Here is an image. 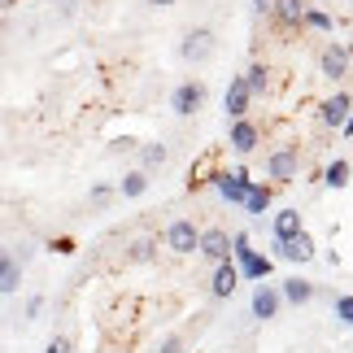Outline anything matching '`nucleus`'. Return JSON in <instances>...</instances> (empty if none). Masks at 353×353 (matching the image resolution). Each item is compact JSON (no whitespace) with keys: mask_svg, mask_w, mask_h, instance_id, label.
<instances>
[{"mask_svg":"<svg viewBox=\"0 0 353 353\" xmlns=\"http://www.w3.org/2000/svg\"><path fill=\"white\" fill-rule=\"evenodd\" d=\"M232 253L240 257V270H244L249 279H266V275H270V257H257V253L249 249V236H236V240H232Z\"/></svg>","mask_w":353,"mask_h":353,"instance_id":"nucleus-1","label":"nucleus"},{"mask_svg":"<svg viewBox=\"0 0 353 353\" xmlns=\"http://www.w3.org/2000/svg\"><path fill=\"white\" fill-rule=\"evenodd\" d=\"M336 314H341L349 327H353V296H341V301H336Z\"/></svg>","mask_w":353,"mask_h":353,"instance_id":"nucleus-25","label":"nucleus"},{"mask_svg":"<svg viewBox=\"0 0 353 353\" xmlns=\"http://www.w3.org/2000/svg\"><path fill=\"white\" fill-rule=\"evenodd\" d=\"M279 296H283V301H292V305H305L310 296H314V283H305V279H283Z\"/></svg>","mask_w":353,"mask_h":353,"instance_id":"nucleus-17","label":"nucleus"},{"mask_svg":"<svg viewBox=\"0 0 353 353\" xmlns=\"http://www.w3.org/2000/svg\"><path fill=\"white\" fill-rule=\"evenodd\" d=\"M196 223H188V219H174L170 227H166V244L174 253H196Z\"/></svg>","mask_w":353,"mask_h":353,"instance_id":"nucleus-3","label":"nucleus"},{"mask_svg":"<svg viewBox=\"0 0 353 353\" xmlns=\"http://www.w3.org/2000/svg\"><path fill=\"white\" fill-rule=\"evenodd\" d=\"M253 5H257V9H262V13H270V5H275V0H253Z\"/></svg>","mask_w":353,"mask_h":353,"instance_id":"nucleus-27","label":"nucleus"},{"mask_svg":"<svg viewBox=\"0 0 353 353\" xmlns=\"http://www.w3.org/2000/svg\"><path fill=\"white\" fill-rule=\"evenodd\" d=\"M345 135H353V114H349V118H345Z\"/></svg>","mask_w":353,"mask_h":353,"instance_id":"nucleus-29","label":"nucleus"},{"mask_svg":"<svg viewBox=\"0 0 353 353\" xmlns=\"http://www.w3.org/2000/svg\"><path fill=\"white\" fill-rule=\"evenodd\" d=\"M292 236H301V214H296V210H279L275 214V240H292Z\"/></svg>","mask_w":353,"mask_h":353,"instance_id":"nucleus-16","label":"nucleus"},{"mask_svg":"<svg viewBox=\"0 0 353 353\" xmlns=\"http://www.w3.org/2000/svg\"><path fill=\"white\" fill-rule=\"evenodd\" d=\"M279 13L283 22H292V26H301V13H305V0H275V5H270Z\"/></svg>","mask_w":353,"mask_h":353,"instance_id":"nucleus-19","label":"nucleus"},{"mask_svg":"<svg viewBox=\"0 0 353 353\" xmlns=\"http://www.w3.org/2000/svg\"><path fill=\"white\" fill-rule=\"evenodd\" d=\"M345 70H349V48L327 44V48H323V74H327V79H345Z\"/></svg>","mask_w":353,"mask_h":353,"instance_id":"nucleus-10","label":"nucleus"},{"mask_svg":"<svg viewBox=\"0 0 353 353\" xmlns=\"http://www.w3.org/2000/svg\"><path fill=\"white\" fill-rule=\"evenodd\" d=\"M266 205H270V188H266V183H249L244 210H249V214H266Z\"/></svg>","mask_w":353,"mask_h":353,"instance_id":"nucleus-18","label":"nucleus"},{"mask_svg":"<svg viewBox=\"0 0 353 353\" xmlns=\"http://www.w3.org/2000/svg\"><path fill=\"white\" fill-rule=\"evenodd\" d=\"M249 88H244V79H232V88H227V97H223V105H227V118H244V114H249Z\"/></svg>","mask_w":353,"mask_h":353,"instance_id":"nucleus-7","label":"nucleus"},{"mask_svg":"<svg viewBox=\"0 0 353 353\" xmlns=\"http://www.w3.org/2000/svg\"><path fill=\"white\" fill-rule=\"evenodd\" d=\"M349 110H353V101L345 97V92H336V97H332L327 105H323V127H345Z\"/></svg>","mask_w":353,"mask_h":353,"instance_id":"nucleus-12","label":"nucleus"},{"mask_svg":"<svg viewBox=\"0 0 353 353\" xmlns=\"http://www.w3.org/2000/svg\"><path fill=\"white\" fill-rule=\"evenodd\" d=\"M327 183H332V188H345V183H349V161H345V157H336L332 166H327Z\"/></svg>","mask_w":353,"mask_h":353,"instance_id":"nucleus-22","label":"nucleus"},{"mask_svg":"<svg viewBox=\"0 0 353 353\" xmlns=\"http://www.w3.org/2000/svg\"><path fill=\"white\" fill-rule=\"evenodd\" d=\"M161 161H166V148H161V144H148L144 148V166H161Z\"/></svg>","mask_w":353,"mask_h":353,"instance_id":"nucleus-24","label":"nucleus"},{"mask_svg":"<svg viewBox=\"0 0 353 353\" xmlns=\"http://www.w3.org/2000/svg\"><path fill=\"white\" fill-rule=\"evenodd\" d=\"M214 183H219V192L232 201V205H244V196H249V183H253V179H249L244 170H232V174H219Z\"/></svg>","mask_w":353,"mask_h":353,"instance_id":"nucleus-5","label":"nucleus"},{"mask_svg":"<svg viewBox=\"0 0 353 353\" xmlns=\"http://www.w3.org/2000/svg\"><path fill=\"white\" fill-rule=\"evenodd\" d=\"M236 283H240V270L232 266V262H219V270H214V296H232L236 292Z\"/></svg>","mask_w":353,"mask_h":353,"instance_id":"nucleus-13","label":"nucleus"},{"mask_svg":"<svg viewBox=\"0 0 353 353\" xmlns=\"http://www.w3.org/2000/svg\"><path fill=\"white\" fill-rule=\"evenodd\" d=\"M275 253L288 257V262H310V257H314V240H310L305 232L292 236V240H275Z\"/></svg>","mask_w":353,"mask_h":353,"instance_id":"nucleus-6","label":"nucleus"},{"mask_svg":"<svg viewBox=\"0 0 353 353\" xmlns=\"http://www.w3.org/2000/svg\"><path fill=\"white\" fill-rule=\"evenodd\" d=\"M196 249L205 253L210 262H227V257H232V236H227V232H219V227H210V232L196 240Z\"/></svg>","mask_w":353,"mask_h":353,"instance_id":"nucleus-4","label":"nucleus"},{"mask_svg":"<svg viewBox=\"0 0 353 353\" xmlns=\"http://www.w3.org/2000/svg\"><path fill=\"white\" fill-rule=\"evenodd\" d=\"M18 283H22L18 257H13L9 249H0V292H18Z\"/></svg>","mask_w":353,"mask_h":353,"instance_id":"nucleus-11","label":"nucleus"},{"mask_svg":"<svg viewBox=\"0 0 353 353\" xmlns=\"http://www.w3.org/2000/svg\"><path fill=\"white\" fill-rule=\"evenodd\" d=\"M148 5H161V9H166V5H174V0H148Z\"/></svg>","mask_w":353,"mask_h":353,"instance_id":"nucleus-30","label":"nucleus"},{"mask_svg":"<svg viewBox=\"0 0 353 353\" xmlns=\"http://www.w3.org/2000/svg\"><path fill=\"white\" fill-rule=\"evenodd\" d=\"M266 174H270V179H292V174H296V148H279V153H270Z\"/></svg>","mask_w":353,"mask_h":353,"instance_id":"nucleus-8","label":"nucleus"},{"mask_svg":"<svg viewBox=\"0 0 353 353\" xmlns=\"http://www.w3.org/2000/svg\"><path fill=\"white\" fill-rule=\"evenodd\" d=\"M279 301H283V296H279L275 288H257V292H253V314H257V319H275V314H279Z\"/></svg>","mask_w":353,"mask_h":353,"instance_id":"nucleus-15","label":"nucleus"},{"mask_svg":"<svg viewBox=\"0 0 353 353\" xmlns=\"http://www.w3.org/2000/svg\"><path fill=\"white\" fill-rule=\"evenodd\" d=\"M174 114L179 118H188V114H196L201 105H205V83H196V79H188V83H179L174 88Z\"/></svg>","mask_w":353,"mask_h":353,"instance_id":"nucleus-2","label":"nucleus"},{"mask_svg":"<svg viewBox=\"0 0 353 353\" xmlns=\"http://www.w3.org/2000/svg\"><path fill=\"white\" fill-rule=\"evenodd\" d=\"M301 22H305V26H314V31H332V18H327V13H319V9H305V13H301Z\"/></svg>","mask_w":353,"mask_h":353,"instance_id":"nucleus-23","label":"nucleus"},{"mask_svg":"<svg viewBox=\"0 0 353 353\" xmlns=\"http://www.w3.org/2000/svg\"><path fill=\"white\" fill-rule=\"evenodd\" d=\"M144 188H148V174H144V170H131L127 179L118 183V192H122V196H140Z\"/></svg>","mask_w":353,"mask_h":353,"instance_id":"nucleus-21","label":"nucleus"},{"mask_svg":"<svg viewBox=\"0 0 353 353\" xmlns=\"http://www.w3.org/2000/svg\"><path fill=\"white\" fill-rule=\"evenodd\" d=\"M210 52H214V35L210 31H192L183 39V57L188 61H210Z\"/></svg>","mask_w":353,"mask_h":353,"instance_id":"nucleus-9","label":"nucleus"},{"mask_svg":"<svg viewBox=\"0 0 353 353\" xmlns=\"http://www.w3.org/2000/svg\"><path fill=\"white\" fill-rule=\"evenodd\" d=\"M44 353H70V341H61V336H57V341H52Z\"/></svg>","mask_w":353,"mask_h":353,"instance_id":"nucleus-26","label":"nucleus"},{"mask_svg":"<svg viewBox=\"0 0 353 353\" xmlns=\"http://www.w3.org/2000/svg\"><path fill=\"white\" fill-rule=\"evenodd\" d=\"M244 88H249V97H262V92L270 88V74H266V65H253L249 79H244Z\"/></svg>","mask_w":353,"mask_h":353,"instance_id":"nucleus-20","label":"nucleus"},{"mask_svg":"<svg viewBox=\"0 0 353 353\" xmlns=\"http://www.w3.org/2000/svg\"><path fill=\"white\" fill-rule=\"evenodd\" d=\"M5 5H9V0H0V9H5Z\"/></svg>","mask_w":353,"mask_h":353,"instance_id":"nucleus-31","label":"nucleus"},{"mask_svg":"<svg viewBox=\"0 0 353 353\" xmlns=\"http://www.w3.org/2000/svg\"><path fill=\"white\" fill-rule=\"evenodd\" d=\"M253 144H257V127L244 122V118H236L232 122V148L236 153H253Z\"/></svg>","mask_w":353,"mask_h":353,"instance_id":"nucleus-14","label":"nucleus"},{"mask_svg":"<svg viewBox=\"0 0 353 353\" xmlns=\"http://www.w3.org/2000/svg\"><path fill=\"white\" fill-rule=\"evenodd\" d=\"M174 349H179V341H166V345H161V353H174Z\"/></svg>","mask_w":353,"mask_h":353,"instance_id":"nucleus-28","label":"nucleus"}]
</instances>
